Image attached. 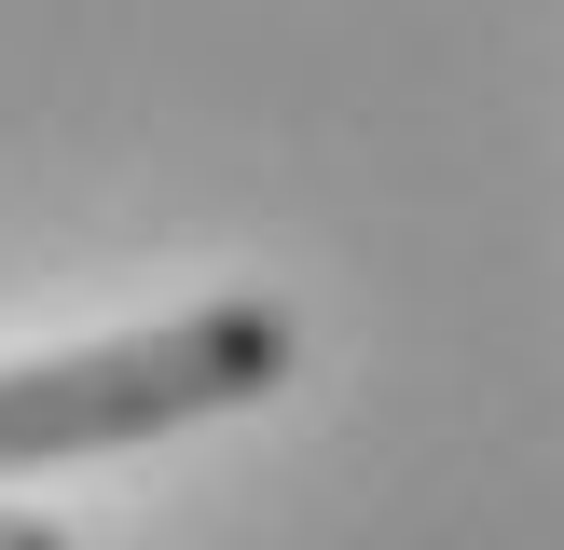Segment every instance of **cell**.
Wrapping results in <instances>:
<instances>
[{"instance_id": "1", "label": "cell", "mask_w": 564, "mask_h": 550, "mask_svg": "<svg viewBox=\"0 0 564 550\" xmlns=\"http://www.w3.org/2000/svg\"><path fill=\"white\" fill-rule=\"evenodd\" d=\"M303 358V330L275 302H207V317L124 330V344H69V358H14L0 372V468H55V454H124V440L207 427V413L275 399Z\"/></svg>"}, {"instance_id": "2", "label": "cell", "mask_w": 564, "mask_h": 550, "mask_svg": "<svg viewBox=\"0 0 564 550\" xmlns=\"http://www.w3.org/2000/svg\"><path fill=\"white\" fill-rule=\"evenodd\" d=\"M0 550H69L55 522H28V509H0Z\"/></svg>"}]
</instances>
